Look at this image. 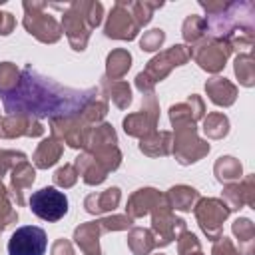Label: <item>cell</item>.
Masks as SVG:
<instances>
[{"label": "cell", "mask_w": 255, "mask_h": 255, "mask_svg": "<svg viewBox=\"0 0 255 255\" xmlns=\"http://www.w3.org/2000/svg\"><path fill=\"white\" fill-rule=\"evenodd\" d=\"M98 96L96 88L90 90H70L56 82L42 78L30 66L20 72L18 86L2 96L4 110L8 116H28V118H66L78 116L86 104Z\"/></svg>", "instance_id": "cell-1"}, {"label": "cell", "mask_w": 255, "mask_h": 255, "mask_svg": "<svg viewBox=\"0 0 255 255\" xmlns=\"http://www.w3.org/2000/svg\"><path fill=\"white\" fill-rule=\"evenodd\" d=\"M102 4L100 2H70L64 10L62 30L66 32L74 50H86L90 30L102 22Z\"/></svg>", "instance_id": "cell-2"}, {"label": "cell", "mask_w": 255, "mask_h": 255, "mask_svg": "<svg viewBox=\"0 0 255 255\" xmlns=\"http://www.w3.org/2000/svg\"><path fill=\"white\" fill-rule=\"evenodd\" d=\"M189 60V48L183 46V44H177V46H171L169 50L161 52L159 56H155L147 68L143 72L137 74L135 78V86L139 92L143 94H151L153 92V86L155 82H161L175 66H181Z\"/></svg>", "instance_id": "cell-3"}, {"label": "cell", "mask_w": 255, "mask_h": 255, "mask_svg": "<svg viewBox=\"0 0 255 255\" xmlns=\"http://www.w3.org/2000/svg\"><path fill=\"white\" fill-rule=\"evenodd\" d=\"M48 4L46 2H24V28L28 30V34H32L34 38H38L40 42L52 44L58 42L62 36V28L60 24L46 12Z\"/></svg>", "instance_id": "cell-4"}, {"label": "cell", "mask_w": 255, "mask_h": 255, "mask_svg": "<svg viewBox=\"0 0 255 255\" xmlns=\"http://www.w3.org/2000/svg\"><path fill=\"white\" fill-rule=\"evenodd\" d=\"M30 211L40 219L54 223L68 213V197L56 187H42L30 195Z\"/></svg>", "instance_id": "cell-5"}, {"label": "cell", "mask_w": 255, "mask_h": 255, "mask_svg": "<svg viewBox=\"0 0 255 255\" xmlns=\"http://www.w3.org/2000/svg\"><path fill=\"white\" fill-rule=\"evenodd\" d=\"M229 54H231L229 42L211 40V38L199 40L189 48V58H193L199 64V68L209 74H217L219 70H223Z\"/></svg>", "instance_id": "cell-6"}, {"label": "cell", "mask_w": 255, "mask_h": 255, "mask_svg": "<svg viewBox=\"0 0 255 255\" xmlns=\"http://www.w3.org/2000/svg\"><path fill=\"white\" fill-rule=\"evenodd\" d=\"M141 24L133 14L131 2H116L110 10L108 22H106V36L114 40H133L139 32Z\"/></svg>", "instance_id": "cell-7"}, {"label": "cell", "mask_w": 255, "mask_h": 255, "mask_svg": "<svg viewBox=\"0 0 255 255\" xmlns=\"http://www.w3.org/2000/svg\"><path fill=\"white\" fill-rule=\"evenodd\" d=\"M171 151L175 153V159L181 165H189V163H195L197 159H201L209 151V143H205L203 139L197 137L195 124L179 126V128H175V141H173Z\"/></svg>", "instance_id": "cell-8"}, {"label": "cell", "mask_w": 255, "mask_h": 255, "mask_svg": "<svg viewBox=\"0 0 255 255\" xmlns=\"http://www.w3.org/2000/svg\"><path fill=\"white\" fill-rule=\"evenodd\" d=\"M195 217L199 221V227L203 229V233L211 239L217 241L221 237V223L227 219L229 215V207L223 203V199H199L193 207Z\"/></svg>", "instance_id": "cell-9"}, {"label": "cell", "mask_w": 255, "mask_h": 255, "mask_svg": "<svg viewBox=\"0 0 255 255\" xmlns=\"http://www.w3.org/2000/svg\"><path fill=\"white\" fill-rule=\"evenodd\" d=\"M48 239L42 227L24 225L18 227L8 239V255H44Z\"/></svg>", "instance_id": "cell-10"}, {"label": "cell", "mask_w": 255, "mask_h": 255, "mask_svg": "<svg viewBox=\"0 0 255 255\" xmlns=\"http://www.w3.org/2000/svg\"><path fill=\"white\" fill-rule=\"evenodd\" d=\"M151 229H153V237H155V245H169L173 239H177L179 233L185 231V221L175 217L171 213V207L165 203H161L159 207L153 209V217H151Z\"/></svg>", "instance_id": "cell-11"}, {"label": "cell", "mask_w": 255, "mask_h": 255, "mask_svg": "<svg viewBox=\"0 0 255 255\" xmlns=\"http://www.w3.org/2000/svg\"><path fill=\"white\" fill-rule=\"evenodd\" d=\"M157 118H159V108H157V102L153 98V92L143 94V108L137 114H131L124 120V129L128 135L143 137V135L155 131Z\"/></svg>", "instance_id": "cell-12"}, {"label": "cell", "mask_w": 255, "mask_h": 255, "mask_svg": "<svg viewBox=\"0 0 255 255\" xmlns=\"http://www.w3.org/2000/svg\"><path fill=\"white\" fill-rule=\"evenodd\" d=\"M44 133V128L40 122L28 116H8L0 120V135L4 137H20V135H30L38 137Z\"/></svg>", "instance_id": "cell-13"}, {"label": "cell", "mask_w": 255, "mask_h": 255, "mask_svg": "<svg viewBox=\"0 0 255 255\" xmlns=\"http://www.w3.org/2000/svg\"><path fill=\"white\" fill-rule=\"evenodd\" d=\"M161 203H165V195H161L159 191L151 189V187H143V189H137L129 201H128V215L131 219L135 217H143L145 213L153 211L155 207H159Z\"/></svg>", "instance_id": "cell-14"}, {"label": "cell", "mask_w": 255, "mask_h": 255, "mask_svg": "<svg viewBox=\"0 0 255 255\" xmlns=\"http://www.w3.org/2000/svg\"><path fill=\"white\" fill-rule=\"evenodd\" d=\"M201 116H203V102L199 96H189L187 102H181L169 108V120L173 128L195 124Z\"/></svg>", "instance_id": "cell-15"}, {"label": "cell", "mask_w": 255, "mask_h": 255, "mask_svg": "<svg viewBox=\"0 0 255 255\" xmlns=\"http://www.w3.org/2000/svg\"><path fill=\"white\" fill-rule=\"evenodd\" d=\"M223 203L229 209H239L241 205H253V177H245L241 183H227L223 191Z\"/></svg>", "instance_id": "cell-16"}, {"label": "cell", "mask_w": 255, "mask_h": 255, "mask_svg": "<svg viewBox=\"0 0 255 255\" xmlns=\"http://www.w3.org/2000/svg\"><path fill=\"white\" fill-rule=\"evenodd\" d=\"M36 179V171L28 161H20L14 169H12V197L16 201V205H24V191L34 183Z\"/></svg>", "instance_id": "cell-17"}, {"label": "cell", "mask_w": 255, "mask_h": 255, "mask_svg": "<svg viewBox=\"0 0 255 255\" xmlns=\"http://www.w3.org/2000/svg\"><path fill=\"white\" fill-rule=\"evenodd\" d=\"M100 233H102L100 223L98 221H88V223L80 225L74 231V241L84 251V255H102L100 253V245H98Z\"/></svg>", "instance_id": "cell-18"}, {"label": "cell", "mask_w": 255, "mask_h": 255, "mask_svg": "<svg viewBox=\"0 0 255 255\" xmlns=\"http://www.w3.org/2000/svg\"><path fill=\"white\" fill-rule=\"evenodd\" d=\"M74 167H76L78 175H82V179H84L88 185H98V183H102V181L108 177L106 167H104L100 161H96L94 155L88 153V151L82 153V155L76 159Z\"/></svg>", "instance_id": "cell-19"}, {"label": "cell", "mask_w": 255, "mask_h": 255, "mask_svg": "<svg viewBox=\"0 0 255 255\" xmlns=\"http://www.w3.org/2000/svg\"><path fill=\"white\" fill-rule=\"evenodd\" d=\"M120 189L118 187H110L106 191H100V193H90L84 201V207L88 213H104V211H114L120 203Z\"/></svg>", "instance_id": "cell-20"}, {"label": "cell", "mask_w": 255, "mask_h": 255, "mask_svg": "<svg viewBox=\"0 0 255 255\" xmlns=\"http://www.w3.org/2000/svg\"><path fill=\"white\" fill-rule=\"evenodd\" d=\"M205 92L209 100L217 106H231L237 96V88L225 78H211L205 84Z\"/></svg>", "instance_id": "cell-21"}, {"label": "cell", "mask_w": 255, "mask_h": 255, "mask_svg": "<svg viewBox=\"0 0 255 255\" xmlns=\"http://www.w3.org/2000/svg\"><path fill=\"white\" fill-rule=\"evenodd\" d=\"M173 147V141H171V133L169 131H151L147 135L141 137L139 141V149L145 153V155H167Z\"/></svg>", "instance_id": "cell-22"}, {"label": "cell", "mask_w": 255, "mask_h": 255, "mask_svg": "<svg viewBox=\"0 0 255 255\" xmlns=\"http://www.w3.org/2000/svg\"><path fill=\"white\" fill-rule=\"evenodd\" d=\"M167 205L179 211H191L199 201V191L189 185H175L165 193Z\"/></svg>", "instance_id": "cell-23"}, {"label": "cell", "mask_w": 255, "mask_h": 255, "mask_svg": "<svg viewBox=\"0 0 255 255\" xmlns=\"http://www.w3.org/2000/svg\"><path fill=\"white\" fill-rule=\"evenodd\" d=\"M131 66V54L128 50H114L108 54V60H106V80H120L128 74Z\"/></svg>", "instance_id": "cell-24"}, {"label": "cell", "mask_w": 255, "mask_h": 255, "mask_svg": "<svg viewBox=\"0 0 255 255\" xmlns=\"http://www.w3.org/2000/svg\"><path fill=\"white\" fill-rule=\"evenodd\" d=\"M62 151H64V143H60L56 137L44 139V141L38 145L36 153H34V163H36V167H42V169L52 167V165L60 159Z\"/></svg>", "instance_id": "cell-25"}, {"label": "cell", "mask_w": 255, "mask_h": 255, "mask_svg": "<svg viewBox=\"0 0 255 255\" xmlns=\"http://www.w3.org/2000/svg\"><path fill=\"white\" fill-rule=\"evenodd\" d=\"M102 88L106 90V96H108L118 108L124 110V108L129 106V102H131V90H129L128 82H124V80L112 82V80H106V78H104Z\"/></svg>", "instance_id": "cell-26"}, {"label": "cell", "mask_w": 255, "mask_h": 255, "mask_svg": "<svg viewBox=\"0 0 255 255\" xmlns=\"http://www.w3.org/2000/svg\"><path fill=\"white\" fill-rule=\"evenodd\" d=\"M213 171L221 183H235L241 177V163L231 155H223L215 161Z\"/></svg>", "instance_id": "cell-27"}, {"label": "cell", "mask_w": 255, "mask_h": 255, "mask_svg": "<svg viewBox=\"0 0 255 255\" xmlns=\"http://www.w3.org/2000/svg\"><path fill=\"white\" fill-rule=\"evenodd\" d=\"M128 245L135 255H147L155 247V237L149 229L133 227L128 235Z\"/></svg>", "instance_id": "cell-28"}, {"label": "cell", "mask_w": 255, "mask_h": 255, "mask_svg": "<svg viewBox=\"0 0 255 255\" xmlns=\"http://www.w3.org/2000/svg\"><path fill=\"white\" fill-rule=\"evenodd\" d=\"M233 233L239 237V253L243 255H253V237H255V227L251 219L239 217L233 221Z\"/></svg>", "instance_id": "cell-29"}, {"label": "cell", "mask_w": 255, "mask_h": 255, "mask_svg": "<svg viewBox=\"0 0 255 255\" xmlns=\"http://www.w3.org/2000/svg\"><path fill=\"white\" fill-rule=\"evenodd\" d=\"M181 34H183V40L189 42V44H197L203 36H205V18L203 16H187L185 22H183V28H181Z\"/></svg>", "instance_id": "cell-30"}, {"label": "cell", "mask_w": 255, "mask_h": 255, "mask_svg": "<svg viewBox=\"0 0 255 255\" xmlns=\"http://www.w3.org/2000/svg\"><path fill=\"white\" fill-rule=\"evenodd\" d=\"M203 131L211 139H219L229 131V120L223 114H209L203 122Z\"/></svg>", "instance_id": "cell-31"}, {"label": "cell", "mask_w": 255, "mask_h": 255, "mask_svg": "<svg viewBox=\"0 0 255 255\" xmlns=\"http://www.w3.org/2000/svg\"><path fill=\"white\" fill-rule=\"evenodd\" d=\"M20 82V70L12 62L0 64V96L10 94Z\"/></svg>", "instance_id": "cell-32"}, {"label": "cell", "mask_w": 255, "mask_h": 255, "mask_svg": "<svg viewBox=\"0 0 255 255\" xmlns=\"http://www.w3.org/2000/svg\"><path fill=\"white\" fill-rule=\"evenodd\" d=\"M235 74L239 78V82L247 88L253 86V78H255V66H253V58L251 54H239L235 58Z\"/></svg>", "instance_id": "cell-33"}, {"label": "cell", "mask_w": 255, "mask_h": 255, "mask_svg": "<svg viewBox=\"0 0 255 255\" xmlns=\"http://www.w3.org/2000/svg\"><path fill=\"white\" fill-rule=\"evenodd\" d=\"M14 221H18V213L12 209V203L8 199V189L0 183V225L6 229Z\"/></svg>", "instance_id": "cell-34"}, {"label": "cell", "mask_w": 255, "mask_h": 255, "mask_svg": "<svg viewBox=\"0 0 255 255\" xmlns=\"http://www.w3.org/2000/svg\"><path fill=\"white\" fill-rule=\"evenodd\" d=\"M163 40H165V32L161 28H153V30L143 32V36L139 40V46L145 52H153V50H159V46L163 44Z\"/></svg>", "instance_id": "cell-35"}, {"label": "cell", "mask_w": 255, "mask_h": 255, "mask_svg": "<svg viewBox=\"0 0 255 255\" xmlns=\"http://www.w3.org/2000/svg\"><path fill=\"white\" fill-rule=\"evenodd\" d=\"M98 223H100L102 233H104V231H122V229H128V227H131L133 219L129 215H110V217L100 219Z\"/></svg>", "instance_id": "cell-36"}, {"label": "cell", "mask_w": 255, "mask_h": 255, "mask_svg": "<svg viewBox=\"0 0 255 255\" xmlns=\"http://www.w3.org/2000/svg\"><path fill=\"white\" fill-rule=\"evenodd\" d=\"M177 249H179V255H203L197 237L193 233H189V231H183L181 233L179 243H177Z\"/></svg>", "instance_id": "cell-37"}, {"label": "cell", "mask_w": 255, "mask_h": 255, "mask_svg": "<svg viewBox=\"0 0 255 255\" xmlns=\"http://www.w3.org/2000/svg\"><path fill=\"white\" fill-rule=\"evenodd\" d=\"M20 161H26V155L22 151H10V149H0V177L8 171L14 169Z\"/></svg>", "instance_id": "cell-38"}, {"label": "cell", "mask_w": 255, "mask_h": 255, "mask_svg": "<svg viewBox=\"0 0 255 255\" xmlns=\"http://www.w3.org/2000/svg\"><path fill=\"white\" fill-rule=\"evenodd\" d=\"M78 179V171L74 165H64L54 173V183L60 187H72Z\"/></svg>", "instance_id": "cell-39"}, {"label": "cell", "mask_w": 255, "mask_h": 255, "mask_svg": "<svg viewBox=\"0 0 255 255\" xmlns=\"http://www.w3.org/2000/svg\"><path fill=\"white\" fill-rule=\"evenodd\" d=\"M211 255H241V253L233 247V243H231L227 237H223V235H221V237L215 241Z\"/></svg>", "instance_id": "cell-40"}, {"label": "cell", "mask_w": 255, "mask_h": 255, "mask_svg": "<svg viewBox=\"0 0 255 255\" xmlns=\"http://www.w3.org/2000/svg\"><path fill=\"white\" fill-rule=\"evenodd\" d=\"M16 26V20L10 12H0V34L2 36H8Z\"/></svg>", "instance_id": "cell-41"}, {"label": "cell", "mask_w": 255, "mask_h": 255, "mask_svg": "<svg viewBox=\"0 0 255 255\" xmlns=\"http://www.w3.org/2000/svg\"><path fill=\"white\" fill-rule=\"evenodd\" d=\"M52 255H74L72 243L66 241V239H58V241L52 245Z\"/></svg>", "instance_id": "cell-42"}, {"label": "cell", "mask_w": 255, "mask_h": 255, "mask_svg": "<svg viewBox=\"0 0 255 255\" xmlns=\"http://www.w3.org/2000/svg\"><path fill=\"white\" fill-rule=\"evenodd\" d=\"M159 255H161V253H159Z\"/></svg>", "instance_id": "cell-43"}]
</instances>
